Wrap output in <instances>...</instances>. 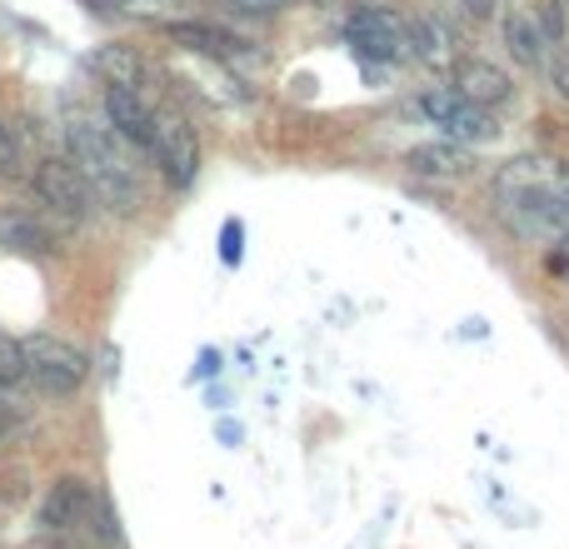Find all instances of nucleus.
<instances>
[{"label":"nucleus","instance_id":"14","mask_svg":"<svg viewBox=\"0 0 569 549\" xmlns=\"http://www.w3.org/2000/svg\"><path fill=\"white\" fill-rule=\"evenodd\" d=\"M410 50L420 66L430 70H450L460 60V46H455V26H445L440 16H415L410 20Z\"/></svg>","mask_w":569,"mask_h":549},{"label":"nucleus","instance_id":"17","mask_svg":"<svg viewBox=\"0 0 569 549\" xmlns=\"http://www.w3.org/2000/svg\"><path fill=\"white\" fill-rule=\"evenodd\" d=\"M116 16H130V20H150V26H166V20H180V10L190 0H106Z\"/></svg>","mask_w":569,"mask_h":549},{"label":"nucleus","instance_id":"2","mask_svg":"<svg viewBox=\"0 0 569 549\" xmlns=\"http://www.w3.org/2000/svg\"><path fill=\"white\" fill-rule=\"evenodd\" d=\"M20 186L30 190V206H36L46 220H56L60 230H80L90 216H96V196H90L86 176L76 170L70 156H56V150H50V156L30 160Z\"/></svg>","mask_w":569,"mask_h":549},{"label":"nucleus","instance_id":"8","mask_svg":"<svg viewBox=\"0 0 569 549\" xmlns=\"http://www.w3.org/2000/svg\"><path fill=\"white\" fill-rule=\"evenodd\" d=\"M160 36L170 40V46H180L186 56H206V60H220V66H236L240 56H250V46L236 36V30L216 26V20H166L160 26Z\"/></svg>","mask_w":569,"mask_h":549},{"label":"nucleus","instance_id":"21","mask_svg":"<svg viewBox=\"0 0 569 549\" xmlns=\"http://www.w3.org/2000/svg\"><path fill=\"white\" fill-rule=\"evenodd\" d=\"M230 10H246V16H276V10L295 6V0H226Z\"/></svg>","mask_w":569,"mask_h":549},{"label":"nucleus","instance_id":"16","mask_svg":"<svg viewBox=\"0 0 569 549\" xmlns=\"http://www.w3.org/2000/svg\"><path fill=\"white\" fill-rule=\"evenodd\" d=\"M26 170H30L26 146H20L16 126L0 116V186H20V180H26Z\"/></svg>","mask_w":569,"mask_h":549},{"label":"nucleus","instance_id":"7","mask_svg":"<svg viewBox=\"0 0 569 549\" xmlns=\"http://www.w3.org/2000/svg\"><path fill=\"white\" fill-rule=\"evenodd\" d=\"M96 500L100 495L86 475H56V480L46 485V495H40V505H36V520H40L46 535H80L90 525Z\"/></svg>","mask_w":569,"mask_h":549},{"label":"nucleus","instance_id":"22","mask_svg":"<svg viewBox=\"0 0 569 549\" xmlns=\"http://www.w3.org/2000/svg\"><path fill=\"white\" fill-rule=\"evenodd\" d=\"M550 186H555V196L569 206V166H560V170H550Z\"/></svg>","mask_w":569,"mask_h":549},{"label":"nucleus","instance_id":"19","mask_svg":"<svg viewBox=\"0 0 569 549\" xmlns=\"http://www.w3.org/2000/svg\"><path fill=\"white\" fill-rule=\"evenodd\" d=\"M0 380L6 385L26 380V345H20L16 335H0Z\"/></svg>","mask_w":569,"mask_h":549},{"label":"nucleus","instance_id":"1","mask_svg":"<svg viewBox=\"0 0 569 549\" xmlns=\"http://www.w3.org/2000/svg\"><path fill=\"white\" fill-rule=\"evenodd\" d=\"M66 156L76 160V170L86 176L96 206L116 210V216H136L146 206V180L126 140L106 126V116H70L66 120Z\"/></svg>","mask_w":569,"mask_h":549},{"label":"nucleus","instance_id":"11","mask_svg":"<svg viewBox=\"0 0 569 549\" xmlns=\"http://www.w3.org/2000/svg\"><path fill=\"white\" fill-rule=\"evenodd\" d=\"M450 76H455V80H450L455 96H465L470 106H480V110L510 106V100H515V80H510V70L495 66V60L465 56V60H455V66H450Z\"/></svg>","mask_w":569,"mask_h":549},{"label":"nucleus","instance_id":"10","mask_svg":"<svg viewBox=\"0 0 569 549\" xmlns=\"http://www.w3.org/2000/svg\"><path fill=\"white\" fill-rule=\"evenodd\" d=\"M0 246L16 250V256L50 260L60 256V226L40 216L36 206H6L0 210Z\"/></svg>","mask_w":569,"mask_h":549},{"label":"nucleus","instance_id":"6","mask_svg":"<svg viewBox=\"0 0 569 549\" xmlns=\"http://www.w3.org/2000/svg\"><path fill=\"white\" fill-rule=\"evenodd\" d=\"M420 116L430 120V126H440L450 140H460V146H480V140H495L500 136V126L490 120V110L470 106L465 96H455V86H430L420 90Z\"/></svg>","mask_w":569,"mask_h":549},{"label":"nucleus","instance_id":"5","mask_svg":"<svg viewBox=\"0 0 569 549\" xmlns=\"http://www.w3.org/2000/svg\"><path fill=\"white\" fill-rule=\"evenodd\" d=\"M345 40H350L360 56H375L385 66H400V60H415L410 50V16L390 6H360L350 20H345Z\"/></svg>","mask_w":569,"mask_h":549},{"label":"nucleus","instance_id":"12","mask_svg":"<svg viewBox=\"0 0 569 549\" xmlns=\"http://www.w3.org/2000/svg\"><path fill=\"white\" fill-rule=\"evenodd\" d=\"M90 70L100 76V86H120V90H140V96H146L150 60L140 56L136 46H120V40H110V46H96V56H90Z\"/></svg>","mask_w":569,"mask_h":549},{"label":"nucleus","instance_id":"23","mask_svg":"<svg viewBox=\"0 0 569 549\" xmlns=\"http://www.w3.org/2000/svg\"><path fill=\"white\" fill-rule=\"evenodd\" d=\"M555 270H569V230L555 240Z\"/></svg>","mask_w":569,"mask_h":549},{"label":"nucleus","instance_id":"20","mask_svg":"<svg viewBox=\"0 0 569 549\" xmlns=\"http://www.w3.org/2000/svg\"><path fill=\"white\" fill-rule=\"evenodd\" d=\"M240 256H246V226H240V220H226V230H220V260H226V266H240Z\"/></svg>","mask_w":569,"mask_h":549},{"label":"nucleus","instance_id":"9","mask_svg":"<svg viewBox=\"0 0 569 549\" xmlns=\"http://www.w3.org/2000/svg\"><path fill=\"white\" fill-rule=\"evenodd\" d=\"M100 110H106V126L126 140L130 150L150 156V136H156V106H150L140 90H120V86H106L100 90Z\"/></svg>","mask_w":569,"mask_h":549},{"label":"nucleus","instance_id":"15","mask_svg":"<svg viewBox=\"0 0 569 549\" xmlns=\"http://www.w3.org/2000/svg\"><path fill=\"white\" fill-rule=\"evenodd\" d=\"M410 170L425 180H465L475 170L470 150L460 140H440V146H415L410 150Z\"/></svg>","mask_w":569,"mask_h":549},{"label":"nucleus","instance_id":"13","mask_svg":"<svg viewBox=\"0 0 569 549\" xmlns=\"http://www.w3.org/2000/svg\"><path fill=\"white\" fill-rule=\"evenodd\" d=\"M505 46H510V56L520 60L525 70H540L545 60H550V30H545V20L535 16V10L515 6L510 16H505Z\"/></svg>","mask_w":569,"mask_h":549},{"label":"nucleus","instance_id":"25","mask_svg":"<svg viewBox=\"0 0 569 549\" xmlns=\"http://www.w3.org/2000/svg\"><path fill=\"white\" fill-rule=\"evenodd\" d=\"M10 435V410H0V440Z\"/></svg>","mask_w":569,"mask_h":549},{"label":"nucleus","instance_id":"18","mask_svg":"<svg viewBox=\"0 0 569 549\" xmlns=\"http://www.w3.org/2000/svg\"><path fill=\"white\" fill-rule=\"evenodd\" d=\"M86 530H90V540H96V545H120V515L110 510L106 495L96 500V510H90V525H86Z\"/></svg>","mask_w":569,"mask_h":549},{"label":"nucleus","instance_id":"3","mask_svg":"<svg viewBox=\"0 0 569 549\" xmlns=\"http://www.w3.org/2000/svg\"><path fill=\"white\" fill-rule=\"evenodd\" d=\"M20 345H26V380L36 385L46 400H70V395L86 390L90 355L80 350L76 340L50 335V330H36V335H26Z\"/></svg>","mask_w":569,"mask_h":549},{"label":"nucleus","instance_id":"24","mask_svg":"<svg viewBox=\"0 0 569 549\" xmlns=\"http://www.w3.org/2000/svg\"><path fill=\"white\" fill-rule=\"evenodd\" d=\"M0 410H16V385L0 380Z\"/></svg>","mask_w":569,"mask_h":549},{"label":"nucleus","instance_id":"4","mask_svg":"<svg viewBox=\"0 0 569 549\" xmlns=\"http://www.w3.org/2000/svg\"><path fill=\"white\" fill-rule=\"evenodd\" d=\"M150 160L170 190H190L200 176V136L176 106H156V136H150Z\"/></svg>","mask_w":569,"mask_h":549}]
</instances>
